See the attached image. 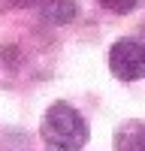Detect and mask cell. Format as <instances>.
Returning <instances> with one entry per match:
<instances>
[{
    "label": "cell",
    "instance_id": "cell-5",
    "mask_svg": "<svg viewBox=\"0 0 145 151\" xmlns=\"http://www.w3.org/2000/svg\"><path fill=\"white\" fill-rule=\"evenodd\" d=\"M103 9H109V12H115V15H127V12H133L136 9V3L139 0H97Z\"/></svg>",
    "mask_w": 145,
    "mask_h": 151
},
{
    "label": "cell",
    "instance_id": "cell-3",
    "mask_svg": "<svg viewBox=\"0 0 145 151\" xmlns=\"http://www.w3.org/2000/svg\"><path fill=\"white\" fill-rule=\"evenodd\" d=\"M115 151H145V121L130 118L115 130Z\"/></svg>",
    "mask_w": 145,
    "mask_h": 151
},
{
    "label": "cell",
    "instance_id": "cell-2",
    "mask_svg": "<svg viewBox=\"0 0 145 151\" xmlns=\"http://www.w3.org/2000/svg\"><path fill=\"white\" fill-rule=\"evenodd\" d=\"M109 70L121 82H136L145 79V42L124 36V40L112 42L109 48Z\"/></svg>",
    "mask_w": 145,
    "mask_h": 151
},
{
    "label": "cell",
    "instance_id": "cell-1",
    "mask_svg": "<svg viewBox=\"0 0 145 151\" xmlns=\"http://www.w3.org/2000/svg\"><path fill=\"white\" fill-rule=\"evenodd\" d=\"M39 133H42V142L52 145L55 151H79L88 142V124H85L82 112L64 100L45 109Z\"/></svg>",
    "mask_w": 145,
    "mask_h": 151
},
{
    "label": "cell",
    "instance_id": "cell-4",
    "mask_svg": "<svg viewBox=\"0 0 145 151\" xmlns=\"http://www.w3.org/2000/svg\"><path fill=\"white\" fill-rule=\"evenodd\" d=\"M39 9H42V18L52 24H70L79 15L76 0H39Z\"/></svg>",
    "mask_w": 145,
    "mask_h": 151
},
{
    "label": "cell",
    "instance_id": "cell-6",
    "mask_svg": "<svg viewBox=\"0 0 145 151\" xmlns=\"http://www.w3.org/2000/svg\"><path fill=\"white\" fill-rule=\"evenodd\" d=\"M6 3H9V6H21V9H24V6H36L39 0H6Z\"/></svg>",
    "mask_w": 145,
    "mask_h": 151
}]
</instances>
